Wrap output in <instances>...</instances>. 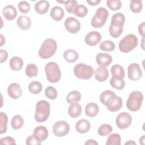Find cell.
Instances as JSON below:
<instances>
[{
  "mask_svg": "<svg viewBox=\"0 0 145 145\" xmlns=\"http://www.w3.org/2000/svg\"><path fill=\"white\" fill-rule=\"evenodd\" d=\"M91 128L89 122L86 119H80L75 124V130L80 134L87 133Z\"/></svg>",
  "mask_w": 145,
  "mask_h": 145,
  "instance_id": "cell-19",
  "label": "cell"
},
{
  "mask_svg": "<svg viewBox=\"0 0 145 145\" xmlns=\"http://www.w3.org/2000/svg\"><path fill=\"white\" fill-rule=\"evenodd\" d=\"M141 47L143 50H144V38H142L141 40Z\"/></svg>",
  "mask_w": 145,
  "mask_h": 145,
  "instance_id": "cell-54",
  "label": "cell"
},
{
  "mask_svg": "<svg viewBox=\"0 0 145 145\" xmlns=\"http://www.w3.org/2000/svg\"><path fill=\"white\" fill-rule=\"evenodd\" d=\"M143 101V93L138 91L131 92L126 101V107L131 112H137L139 110Z\"/></svg>",
  "mask_w": 145,
  "mask_h": 145,
  "instance_id": "cell-3",
  "label": "cell"
},
{
  "mask_svg": "<svg viewBox=\"0 0 145 145\" xmlns=\"http://www.w3.org/2000/svg\"><path fill=\"white\" fill-rule=\"evenodd\" d=\"M106 5L110 10L117 11L121 8L122 3L120 0H108Z\"/></svg>",
  "mask_w": 145,
  "mask_h": 145,
  "instance_id": "cell-42",
  "label": "cell"
},
{
  "mask_svg": "<svg viewBox=\"0 0 145 145\" xmlns=\"http://www.w3.org/2000/svg\"><path fill=\"white\" fill-rule=\"evenodd\" d=\"M138 43V37L134 34H129L120 41L119 50L122 53H129L137 46Z\"/></svg>",
  "mask_w": 145,
  "mask_h": 145,
  "instance_id": "cell-4",
  "label": "cell"
},
{
  "mask_svg": "<svg viewBox=\"0 0 145 145\" xmlns=\"http://www.w3.org/2000/svg\"><path fill=\"white\" fill-rule=\"evenodd\" d=\"M143 7L142 1L141 0H133L130 1V8L134 13H139L142 11Z\"/></svg>",
  "mask_w": 145,
  "mask_h": 145,
  "instance_id": "cell-37",
  "label": "cell"
},
{
  "mask_svg": "<svg viewBox=\"0 0 145 145\" xmlns=\"http://www.w3.org/2000/svg\"><path fill=\"white\" fill-rule=\"evenodd\" d=\"M28 90L32 94L37 95L40 93L42 89V86L41 83L38 81H33L28 84Z\"/></svg>",
  "mask_w": 145,
  "mask_h": 145,
  "instance_id": "cell-33",
  "label": "cell"
},
{
  "mask_svg": "<svg viewBox=\"0 0 145 145\" xmlns=\"http://www.w3.org/2000/svg\"><path fill=\"white\" fill-rule=\"evenodd\" d=\"M24 124V120L22 117L19 114L14 116L11 120V126L14 130H18L22 128Z\"/></svg>",
  "mask_w": 145,
  "mask_h": 145,
  "instance_id": "cell-30",
  "label": "cell"
},
{
  "mask_svg": "<svg viewBox=\"0 0 145 145\" xmlns=\"http://www.w3.org/2000/svg\"><path fill=\"white\" fill-rule=\"evenodd\" d=\"M125 22L124 15L121 12L114 14L111 18L110 25L114 27H123Z\"/></svg>",
  "mask_w": 145,
  "mask_h": 145,
  "instance_id": "cell-25",
  "label": "cell"
},
{
  "mask_svg": "<svg viewBox=\"0 0 145 145\" xmlns=\"http://www.w3.org/2000/svg\"><path fill=\"white\" fill-rule=\"evenodd\" d=\"M8 57L7 52L4 49L0 50V62L3 63L5 62Z\"/></svg>",
  "mask_w": 145,
  "mask_h": 145,
  "instance_id": "cell-48",
  "label": "cell"
},
{
  "mask_svg": "<svg viewBox=\"0 0 145 145\" xmlns=\"http://www.w3.org/2000/svg\"><path fill=\"white\" fill-rule=\"evenodd\" d=\"M25 143L27 145H37V144H41V142L38 140L33 135H29L28 137L27 138Z\"/></svg>",
  "mask_w": 145,
  "mask_h": 145,
  "instance_id": "cell-46",
  "label": "cell"
},
{
  "mask_svg": "<svg viewBox=\"0 0 145 145\" xmlns=\"http://www.w3.org/2000/svg\"><path fill=\"white\" fill-rule=\"evenodd\" d=\"M112 127L109 124H103L97 129V133L101 136H106L112 131Z\"/></svg>",
  "mask_w": 145,
  "mask_h": 145,
  "instance_id": "cell-40",
  "label": "cell"
},
{
  "mask_svg": "<svg viewBox=\"0 0 145 145\" xmlns=\"http://www.w3.org/2000/svg\"><path fill=\"white\" fill-rule=\"evenodd\" d=\"M50 15L53 20L56 22H59L63 19L65 15V12L62 7L59 6H54L51 9Z\"/></svg>",
  "mask_w": 145,
  "mask_h": 145,
  "instance_id": "cell-22",
  "label": "cell"
},
{
  "mask_svg": "<svg viewBox=\"0 0 145 145\" xmlns=\"http://www.w3.org/2000/svg\"><path fill=\"white\" fill-rule=\"evenodd\" d=\"M16 23L20 29L22 30H27L31 27V20L28 16L25 15H22L18 18L16 20Z\"/></svg>",
  "mask_w": 145,
  "mask_h": 145,
  "instance_id": "cell-20",
  "label": "cell"
},
{
  "mask_svg": "<svg viewBox=\"0 0 145 145\" xmlns=\"http://www.w3.org/2000/svg\"><path fill=\"white\" fill-rule=\"evenodd\" d=\"M132 122L131 116L127 112H123L119 113L116 119V123L118 128L125 129L129 127Z\"/></svg>",
  "mask_w": 145,
  "mask_h": 145,
  "instance_id": "cell-9",
  "label": "cell"
},
{
  "mask_svg": "<svg viewBox=\"0 0 145 145\" xmlns=\"http://www.w3.org/2000/svg\"><path fill=\"white\" fill-rule=\"evenodd\" d=\"M99 112V108L96 103H89L85 106V113L89 117H94L97 115Z\"/></svg>",
  "mask_w": 145,
  "mask_h": 145,
  "instance_id": "cell-24",
  "label": "cell"
},
{
  "mask_svg": "<svg viewBox=\"0 0 145 145\" xmlns=\"http://www.w3.org/2000/svg\"><path fill=\"white\" fill-rule=\"evenodd\" d=\"M74 73L76 77L80 79L88 80L92 77L94 70L93 67L89 65L79 63L74 66Z\"/></svg>",
  "mask_w": 145,
  "mask_h": 145,
  "instance_id": "cell-6",
  "label": "cell"
},
{
  "mask_svg": "<svg viewBox=\"0 0 145 145\" xmlns=\"http://www.w3.org/2000/svg\"><path fill=\"white\" fill-rule=\"evenodd\" d=\"M64 25L66 29L72 34L78 33L80 29L79 21L74 17H68L65 21Z\"/></svg>",
  "mask_w": 145,
  "mask_h": 145,
  "instance_id": "cell-11",
  "label": "cell"
},
{
  "mask_svg": "<svg viewBox=\"0 0 145 145\" xmlns=\"http://www.w3.org/2000/svg\"><path fill=\"white\" fill-rule=\"evenodd\" d=\"M111 73L112 76L120 78V79H123L125 77V70L122 66L120 65H114L112 66L111 69Z\"/></svg>",
  "mask_w": 145,
  "mask_h": 145,
  "instance_id": "cell-28",
  "label": "cell"
},
{
  "mask_svg": "<svg viewBox=\"0 0 145 145\" xmlns=\"http://www.w3.org/2000/svg\"><path fill=\"white\" fill-rule=\"evenodd\" d=\"M125 144V145H126V144H130V145H131V144H136V143L134 142L133 141V140H129V141L126 142Z\"/></svg>",
  "mask_w": 145,
  "mask_h": 145,
  "instance_id": "cell-55",
  "label": "cell"
},
{
  "mask_svg": "<svg viewBox=\"0 0 145 145\" xmlns=\"http://www.w3.org/2000/svg\"><path fill=\"white\" fill-rule=\"evenodd\" d=\"M0 37H1V44L0 46H2L3 44L5 43V38L3 37V36L2 34L0 35Z\"/></svg>",
  "mask_w": 145,
  "mask_h": 145,
  "instance_id": "cell-52",
  "label": "cell"
},
{
  "mask_svg": "<svg viewBox=\"0 0 145 145\" xmlns=\"http://www.w3.org/2000/svg\"><path fill=\"white\" fill-rule=\"evenodd\" d=\"M0 134L5 133L7 131V125L8 122V117L6 113L1 112L0 113Z\"/></svg>",
  "mask_w": 145,
  "mask_h": 145,
  "instance_id": "cell-38",
  "label": "cell"
},
{
  "mask_svg": "<svg viewBox=\"0 0 145 145\" xmlns=\"http://www.w3.org/2000/svg\"><path fill=\"white\" fill-rule=\"evenodd\" d=\"M127 76L130 80L137 81L142 76V71L140 66L137 63H133L129 65L127 68Z\"/></svg>",
  "mask_w": 145,
  "mask_h": 145,
  "instance_id": "cell-10",
  "label": "cell"
},
{
  "mask_svg": "<svg viewBox=\"0 0 145 145\" xmlns=\"http://www.w3.org/2000/svg\"><path fill=\"white\" fill-rule=\"evenodd\" d=\"M50 104L47 101H39L36 105L35 113V121L39 123L46 121L50 115Z\"/></svg>",
  "mask_w": 145,
  "mask_h": 145,
  "instance_id": "cell-2",
  "label": "cell"
},
{
  "mask_svg": "<svg viewBox=\"0 0 145 145\" xmlns=\"http://www.w3.org/2000/svg\"><path fill=\"white\" fill-rule=\"evenodd\" d=\"M123 30V27H114L112 25L109 26V34L113 38H118L122 33Z\"/></svg>",
  "mask_w": 145,
  "mask_h": 145,
  "instance_id": "cell-41",
  "label": "cell"
},
{
  "mask_svg": "<svg viewBox=\"0 0 145 145\" xmlns=\"http://www.w3.org/2000/svg\"><path fill=\"white\" fill-rule=\"evenodd\" d=\"M112 56L105 53H100L96 55V61L98 65L103 66H108L112 62Z\"/></svg>",
  "mask_w": 145,
  "mask_h": 145,
  "instance_id": "cell-17",
  "label": "cell"
},
{
  "mask_svg": "<svg viewBox=\"0 0 145 145\" xmlns=\"http://www.w3.org/2000/svg\"><path fill=\"white\" fill-rule=\"evenodd\" d=\"M116 95V94L112 91L105 90L101 93L100 96V100L103 105H106L108 102Z\"/></svg>",
  "mask_w": 145,
  "mask_h": 145,
  "instance_id": "cell-32",
  "label": "cell"
},
{
  "mask_svg": "<svg viewBox=\"0 0 145 145\" xmlns=\"http://www.w3.org/2000/svg\"><path fill=\"white\" fill-rule=\"evenodd\" d=\"M33 135L38 140L42 142L47 139L48 130L44 126H38L33 130Z\"/></svg>",
  "mask_w": 145,
  "mask_h": 145,
  "instance_id": "cell-16",
  "label": "cell"
},
{
  "mask_svg": "<svg viewBox=\"0 0 145 145\" xmlns=\"http://www.w3.org/2000/svg\"><path fill=\"white\" fill-rule=\"evenodd\" d=\"M7 93L11 99H18L22 95V89L18 83H12L7 88Z\"/></svg>",
  "mask_w": 145,
  "mask_h": 145,
  "instance_id": "cell-14",
  "label": "cell"
},
{
  "mask_svg": "<svg viewBox=\"0 0 145 145\" xmlns=\"http://www.w3.org/2000/svg\"><path fill=\"white\" fill-rule=\"evenodd\" d=\"M77 5H78L77 1L74 0H69V1H67L66 3L65 4V7L66 8V11L68 12L70 14H73L74 11Z\"/></svg>",
  "mask_w": 145,
  "mask_h": 145,
  "instance_id": "cell-44",
  "label": "cell"
},
{
  "mask_svg": "<svg viewBox=\"0 0 145 145\" xmlns=\"http://www.w3.org/2000/svg\"><path fill=\"white\" fill-rule=\"evenodd\" d=\"M95 79L100 82L105 81L109 77V71L105 66H99L96 68L95 72Z\"/></svg>",
  "mask_w": 145,
  "mask_h": 145,
  "instance_id": "cell-15",
  "label": "cell"
},
{
  "mask_svg": "<svg viewBox=\"0 0 145 145\" xmlns=\"http://www.w3.org/2000/svg\"><path fill=\"white\" fill-rule=\"evenodd\" d=\"M49 8V3L47 1H40L37 2L35 5V11L40 15L46 13Z\"/></svg>",
  "mask_w": 145,
  "mask_h": 145,
  "instance_id": "cell-23",
  "label": "cell"
},
{
  "mask_svg": "<svg viewBox=\"0 0 145 145\" xmlns=\"http://www.w3.org/2000/svg\"><path fill=\"white\" fill-rule=\"evenodd\" d=\"M88 13V8L86 6L83 5H78L74 11L73 14L80 18L84 17Z\"/></svg>",
  "mask_w": 145,
  "mask_h": 145,
  "instance_id": "cell-39",
  "label": "cell"
},
{
  "mask_svg": "<svg viewBox=\"0 0 145 145\" xmlns=\"http://www.w3.org/2000/svg\"><path fill=\"white\" fill-rule=\"evenodd\" d=\"M99 48L104 52H112L115 49V44L110 40H105L100 44Z\"/></svg>",
  "mask_w": 145,
  "mask_h": 145,
  "instance_id": "cell-36",
  "label": "cell"
},
{
  "mask_svg": "<svg viewBox=\"0 0 145 145\" xmlns=\"http://www.w3.org/2000/svg\"><path fill=\"white\" fill-rule=\"evenodd\" d=\"M84 144H89V145H90V144L91 145H92V144H93V145H98V143L93 139H88L85 142Z\"/></svg>",
  "mask_w": 145,
  "mask_h": 145,
  "instance_id": "cell-51",
  "label": "cell"
},
{
  "mask_svg": "<svg viewBox=\"0 0 145 145\" xmlns=\"http://www.w3.org/2000/svg\"><path fill=\"white\" fill-rule=\"evenodd\" d=\"M63 58L68 63H74L79 58L78 53L73 49H67L63 53Z\"/></svg>",
  "mask_w": 145,
  "mask_h": 145,
  "instance_id": "cell-26",
  "label": "cell"
},
{
  "mask_svg": "<svg viewBox=\"0 0 145 145\" xmlns=\"http://www.w3.org/2000/svg\"><path fill=\"white\" fill-rule=\"evenodd\" d=\"M45 72L47 80L50 83H57L61 79V72L56 62H48L45 67Z\"/></svg>",
  "mask_w": 145,
  "mask_h": 145,
  "instance_id": "cell-5",
  "label": "cell"
},
{
  "mask_svg": "<svg viewBox=\"0 0 145 145\" xmlns=\"http://www.w3.org/2000/svg\"><path fill=\"white\" fill-rule=\"evenodd\" d=\"M144 28H145V22H143L142 23H140L138 25V32L139 35L142 37V38H144Z\"/></svg>",
  "mask_w": 145,
  "mask_h": 145,
  "instance_id": "cell-49",
  "label": "cell"
},
{
  "mask_svg": "<svg viewBox=\"0 0 145 145\" xmlns=\"http://www.w3.org/2000/svg\"><path fill=\"white\" fill-rule=\"evenodd\" d=\"M123 101L120 96H115L112 97L105 105L108 110L112 112H115L120 109L122 106Z\"/></svg>",
  "mask_w": 145,
  "mask_h": 145,
  "instance_id": "cell-13",
  "label": "cell"
},
{
  "mask_svg": "<svg viewBox=\"0 0 145 145\" xmlns=\"http://www.w3.org/2000/svg\"><path fill=\"white\" fill-rule=\"evenodd\" d=\"M110 86L118 90L123 89L125 87V82L123 79H120L112 76L110 80Z\"/></svg>",
  "mask_w": 145,
  "mask_h": 145,
  "instance_id": "cell-31",
  "label": "cell"
},
{
  "mask_svg": "<svg viewBox=\"0 0 145 145\" xmlns=\"http://www.w3.org/2000/svg\"><path fill=\"white\" fill-rule=\"evenodd\" d=\"M81 99V93L76 90H74L70 92L66 97V100L67 103H78L80 101Z\"/></svg>",
  "mask_w": 145,
  "mask_h": 145,
  "instance_id": "cell-29",
  "label": "cell"
},
{
  "mask_svg": "<svg viewBox=\"0 0 145 145\" xmlns=\"http://www.w3.org/2000/svg\"><path fill=\"white\" fill-rule=\"evenodd\" d=\"M70 131V125L65 121H58L53 126V133L57 137H63Z\"/></svg>",
  "mask_w": 145,
  "mask_h": 145,
  "instance_id": "cell-8",
  "label": "cell"
},
{
  "mask_svg": "<svg viewBox=\"0 0 145 145\" xmlns=\"http://www.w3.org/2000/svg\"><path fill=\"white\" fill-rule=\"evenodd\" d=\"M18 6L19 11L22 14H26L30 10V5L26 1H20Z\"/></svg>",
  "mask_w": 145,
  "mask_h": 145,
  "instance_id": "cell-45",
  "label": "cell"
},
{
  "mask_svg": "<svg viewBox=\"0 0 145 145\" xmlns=\"http://www.w3.org/2000/svg\"><path fill=\"white\" fill-rule=\"evenodd\" d=\"M87 2L90 5V6H96L99 3L101 2V0H87Z\"/></svg>",
  "mask_w": 145,
  "mask_h": 145,
  "instance_id": "cell-50",
  "label": "cell"
},
{
  "mask_svg": "<svg viewBox=\"0 0 145 145\" xmlns=\"http://www.w3.org/2000/svg\"><path fill=\"white\" fill-rule=\"evenodd\" d=\"M24 62L23 59L18 56L12 57L10 61V68L14 71H19L23 67Z\"/></svg>",
  "mask_w": 145,
  "mask_h": 145,
  "instance_id": "cell-27",
  "label": "cell"
},
{
  "mask_svg": "<svg viewBox=\"0 0 145 145\" xmlns=\"http://www.w3.org/2000/svg\"><path fill=\"white\" fill-rule=\"evenodd\" d=\"M144 137H145V136H144V135H143L139 138V143L140 144H144V139H145Z\"/></svg>",
  "mask_w": 145,
  "mask_h": 145,
  "instance_id": "cell-53",
  "label": "cell"
},
{
  "mask_svg": "<svg viewBox=\"0 0 145 145\" xmlns=\"http://www.w3.org/2000/svg\"><path fill=\"white\" fill-rule=\"evenodd\" d=\"M26 75L29 78H33L37 76L38 74V68L36 65L33 63L28 64L26 66L25 70Z\"/></svg>",
  "mask_w": 145,
  "mask_h": 145,
  "instance_id": "cell-35",
  "label": "cell"
},
{
  "mask_svg": "<svg viewBox=\"0 0 145 145\" xmlns=\"http://www.w3.org/2000/svg\"><path fill=\"white\" fill-rule=\"evenodd\" d=\"M57 49V44L55 40L48 38L42 43L39 50V56L42 59H48L54 56Z\"/></svg>",
  "mask_w": 145,
  "mask_h": 145,
  "instance_id": "cell-1",
  "label": "cell"
},
{
  "mask_svg": "<svg viewBox=\"0 0 145 145\" xmlns=\"http://www.w3.org/2000/svg\"><path fill=\"white\" fill-rule=\"evenodd\" d=\"M109 16L108 10L104 7H99L97 9L95 14L92 18L91 24L95 28L102 27L105 24Z\"/></svg>",
  "mask_w": 145,
  "mask_h": 145,
  "instance_id": "cell-7",
  "label": "cell"
},
{
  "mask_svg": "<svg viewBox=\"0 0 145 145\" xmlns=\"http://www.w3.org/2000/svg\"><path fill=\"white\" fill-rule=\"evenodd\" d=\"M2 14L7 20H12L17 16V11L16 8L12 5H7L5 6L2 11Z\"/></svg>",
  "mask_w": 145,
  "mask_h": 145,
  "instance_id": "cell-18",
  "label": "cell"
},
{
  "mask_svg": "<svg viewBox=\"0 0 145 145\" xmlns=\"http://www.w3.org/2000/svg\"><path fill=\"white\" fill-rule=\"evenodd\" d=\"M2 144H16L15 139L11 137H6L0 139Z\"/></svg>",
  "mask_w": 145,
  "mask_h": 145,
  "instance_id": "cell-47",
  "label": "cell"
},
{
  "mask_svg": "<svg viewBox=\"0 0 145 145\" xmlns=\"http://www.w3.org/2000/svg\"><path fill=\"white\" fill-rule=\"evenodd\" d=\"M45 95L50 100H54L57 98L58 95L57 91L53 87H48L45 90Z\"/></svg>",
  "mask_w": 145,
  "mask_h": 145,
  "instance_id": "cell-43",
  "label": "cell"
},
{
  "mask_svg": "<svg viewBox=\"0 0 145 145\" xmlns=\"http://www.w3.org/2000/svg\"><path fill=\"white\" fill-rule=\"evenodd\" d=\"M121 138L120 134L114 133L110 134L107 138L106 145H120Z\"/></svg>",
  "mask_w": 145,
  "mask_h": 145,
  "instance_id": "cell-34",
  "label": "cell"
},
{
  "mask_svg": "<svg viewBox=\"0 0 145 145\" xmlns=\"http://www.w3.org/2000/svg\"><path fill=\"white\" fill-rule=\"evenodd\" d=\"M82 108L78 103H71L68 108V114L72 118H77L82 113Z\"/></svg>",
  "mask_w": 145,
  "mask_h": 145,
  "instance_id": "cell-21",
  "label": "cell"
},
{
  "mask_svg": "<svg viewBox=\"0 0 145 145\" xmlns=\"http://www.w3.org/2000/svg\"><path fill=\"white\" fill-rule=\"evenodd\" d=\"M101 40V34L95 31H92L88 32L84 38V41L86 44L90 46H94L99 44Z\"/></svg>",
  "mask_w": 145,
  "mask_h": 145,
  "instance_id": "cell-12",
  "label": "cell"
}]
</instances>
